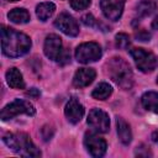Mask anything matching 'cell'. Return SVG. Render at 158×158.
I'll use <instances>...</instances> for the list:
<instances>
[{"instance_id": "5b68a950", "label": "cell", "mask_w": 158, "mask_h": 158, "mask_svg": "<svg viewBox=\"0 0 158 158\" xmlns=\"http://www.w3.org/2000/svg\"><path fill=\"white\" fill-rule=\"evenodd\" d=\"M101 54H102L101 48L95 42L81 43L75 49V58H77V60L80 62V63H84V64L100 59Z\"/></svg>"}, {"instance_id": "83f0119b", "label": "cell", "mask_w": 158, "mask_h": 158, "mask_svg": "<svg viewBox=\"0 0 158 158\" xmlns=\"http://www.w3.org/2000/svg\"><path fill=\"white\" fill-rule=\"evenodd\" d=\"M152 139H153L156 143H158V130L153 132V135H152Z\"/></svg>"}, {"instance_id": "52a82bcc", "label": "cell", "mask_w": 158, "mask_h": 158, "mask_svg": "<svg viewBox=\"0 0 158 158\" xmlns=\"http://www.w3.org/2000/svg\"><path fill=\"white\" fill-rule=\"evenodd\" d=\"M88 125L93 128V131L105 133L110 127L109 115L100 109H93L88 115Z\"/></svg>"}, {"instance_id": "7402d4cb", "label": "cell", "mask_w": 158, "mask_h": 158, "mask_svg": "<svg viewBox=\"0 0 158 158\" xmlns=\"http://www.w3.org/2000/svg\"><path fill=\"white\" fill-rule=\"evenodd\" d=\"M90 5V0H70V6L79 11V10H85Z\"/></svg>"}, {"instance_id": "2e32d148", "label": "cell", "mask_w": 158, "mask_h": 158, "mask_svg": "<svg viewBox=\"0 0 158 158\" xmlns=\"http://www.w3.org/2000/svg\"><path fill=\"white\" fill-rule=\"evenodd\" d=\"M142 105L146 110L158 114V93L147 91L142 95Z\"/></svg>"}, {"instance_id": "5bb4252c", "label": "cell", "mask_w": 158, "mask_h": 158, "mask_svg": "<svg viewBox=\"0 0 158 158\" xmlns=\"http://www.w3.org/2000/svg\"><path fill=\"white\" fill-rule=\"evenodd\" d=\"M6 81L14 89H23L25 81L22 79V74L16 68H10L6 72Z\"/></svg>"}, {"instance_id": "3957f363", "label": "cell", "mask_w": 158, "mask_h": 158, "mask_svg": "<svg viewBox=\"0 0 158 158\" xmlns=\"http://www.w3.org/2000/svg\"><path fill=\"white\" fill-rule=\"evenodd\" d=\"M4 142L14 152L23 157H38L41 152L36 148L33 142L26 133H7L4 136Z\"/></svg>"}, {"instance_id": "ffe728a7", "label": "cell", "mask_w": 158, "mask_h": 158, "mask_svg": "<svg viewBox=\"0 0 158 158\" xmlns=\"http://www.w3.org/2000/svg\"><path fill=\"white\" fill-rule=\"evenodd\" d=\"M157 5L151 0H143L137 5V15L139 16H149L154 12Z\"/></svg>"}, {"instance_id": "ba28073f", "label": "cell", "mask_w": 158, "mask_h": 158, "mask_svg": "<svg viewBox=\"0 0 158 158\" xmlns=\"http://www.w3.org/2000/svg\"><path fill=\"white\" fill-rule=\"evenodd\" d=\"M43 51H44V54H46L49 59L60 62V60L63 59V57H64L60 37L57 36V35H54V33L48 35V36L46 37V41H44Z\"/></svg>"}, {"instance_id": "603a6c76", "label": "cell", "mask_w": 158, "mask_h": 158, "mask_svg": "<svg viewBox=\"0 0 158 158\" xmlns=\"http://www.w3.org/2000/svg\"><path fill=\"white\" fill-rule=\"evenodd\" d=\"M81 22L85 25V26H94L95 23H96V20L94 19V16L91 15V14H86V15H84L83 17H81Z\"/></svg>"}, {"instance_id": "9c48e42d", "label": "cell", "mask_w": 158, "mask_h": 158, "mask_svg": "<svg viewBox=\"0 0 158 158\" xmlns=\"http://www.w3.org/2000/svg\"><path fill=\"white\" fill-rule=\"evenodd\" d=\"M84 144H85L88 152L93 157H102L105 154V152H106V148H107L106 141L102 137H100L96 133H94V132L85 133Z\"/></svg>"}, {"instance_id": "7a4b0ae2", "label": "cell", "mask_w": 158, "mask_h": 158, "mask_svg": "<svg viewBox=\"0 0 158 158\" xmlns=\"http://www.w3.org/2000/svg\"><path fill=\"white\" fill-rule=\"evenodd\" d=\"M107 72L111 79L122 89H131L133 74L130 64L120 57H114L107 62Z\"/></svg>"}, {"instance_id": "6da1fadb", "label": "cell", "mask_w": 158, "mask_h": 158, "mask_svg": "<svg viewBox=\"0 0 158 158\" xmlns=\"http://www.w3.org/2000/svg\"><path fill=\"white\" fill-rule=\"evenodd\" d=\"M1 47L4 54L7 57H20L28 52L31 48V40L21 32L2 26L1 28Z\"/></svg>"}, {"instance_id": "484cf974", "label": "cell", "mask_w": 158, "mask_h": 158, "mask_svg": "<svg viewBox=\"0 0 158 158\" xmlns=\"http://www.w3.org/2000/svg\"><path fill=\"white\" fill-rule=\"evenodd\" d=\"M26 96L32 98V99H37V98L40 96V91H38L36 88H32V89H30L28 91H26Z\"/></svg>"}, {"instance_id": "ac0fdd59", "label": "cell", "mask_w": 158, "mask_h": 158, "mask_svg": "<svg viewBox=\"0 0 158 158\" xmlns=\"http://www.w3.org/2000/svg\"><path fill=\"white\" fill-rule=\"evenodd\" d=\"M7 17L14 23H26L30 21V14L25 9H14L9 12Z\"/></svg>"}, {"instance_id": "8992f818", "label": "cell", "mask_w": 158, "mask_h": 158, "mask_svg": "<svg viewBox=\"0 0 158 158\" xmlns=\"http://www.w3.org/2000/svg\"><path fill=\"white\" fill-rule=\"evenodd\" d=\"M131 56L136 62V65L138 69H141L144 73L152 72L157 67V58L152 52H148L143 48H132Z\"/></svg>"}, {"instance_id": "7c38bea8", "label": "cell", "mask_w": 158, "mask_h": 158, "mask_svg": "<svg viewBox=\"0 0 158 158\" xmlns=\"http://www.w3.org/2000/svg\"><path fill=\"white\" fill-rule=\"evenodd\" d=\"M64 114L70 123H78L84 116V106L75 98H72L65 105Z\"/></svg>"}, {"instance_id": "cb8c5ba5", "label": "cell", "mask_w": 158, "mask_h": 158, "mask_svg": "<svg viewBox=\"0 0 158 158\" xmlns=\"http://www.w3.org/2000/svg\"><path fill=\"white\" fill-rule=\"evenodd\" d=\"M136 38L138 40V41H148L149 38H151V33H148L146 30H141V31H138V32H136Z\"/></svg>"}, {"instance_id": "30bf717a", "label": "cell", "mask_w": 158, "mask_h": 158, "mask_svg": "<svg viewBox=\"0 0 158 158\" xmlns=\"http://www.w3.org/2000/svg\"><path fill=\"white\" fill-rule=\"evenodd\" d=\"M54 26L60 30L63 33H65L67 36L74 37L79 33V26L78 22L74 20V17H72L69 14H60L56 20H54Z\"/></svg>"}, {"instance_id": "9a60e30c", "label": "cell", "mask_w": 158, "mask_h": 158, "mask_svg": "<svg viewBox=\"0 0 158 158\" xmlns=\"http://www.w3.org/2000/svg\"><path fill=\"white\" fill-rule=\"evenodd\" d=\"M116 126H117V135L120 141L123 144H128L132 139V132L130 128V125L123 120V118H117L116 120Z\"/></svg>"}, {"instance_id": "f546056e", "label": "cell", "mask_w": 158, "mask_h": 158, "mask_svg": "<svg viewBox=\"0 0 158 158\" xmlns=\"http://www.w3.org/2000/svg\"><path fill=\"white\" fill-rule=\"evenodd\" d=\"M157 83H158V79H157Z\"/></svg>"}, {"instance_id": "44dd1931", "label": "cell", "mask_w": 158, "mask_h": 158, "mask_svg": "<svg viewBox=\"0 0 158 158\" xmlns=\"http://www.w3.org/2000/svg\"><path fill=\"white\" fill-rule=\"evenodd\" d=\"M116 46L121 49H126L130 46V37L126 33L116 35Z\"/></svg>"}, {"instance_id": "4316f807", "label": "cell", "mask_w": 158, "mask_h": 158, "mask_svg": "<svg viewBox=\"0 0 158 158\" xmlns=\"http://www.w3.org/2000/svg\"><path fill=\"white\" fill-rule=\"evenodd\" d=\"M152 27H153L154 30H158V16L153 20V22H152Z\"/></svg>"}, {"instance_id": "e0dca14e", "label": "cell", "mask_w": 158, "mask_h": 158, "mask_svg": "<svg viewBox=\"0 0 158 158\" xmlns=\"http://www.w3.org/2000/svg\"><path fill=\"white\" fill-rule=\"evenodd\" d=\"M56 10V5L53 2H42L36 7V15L41 21H46L48 20Z\"/></svg>"}, {"instance_id": "277c9868", "label": "cell", "mask_w": 158, "mask_h": 158, "mask_svg": "<svg viewBox=\"0 0 158 158\" xmlns=\"http://www.w3.org/2000/svg\"><path fill=\"white\" fill-rule=\"evenodd\" d=\"M35 107L32 104H30L28 101L26 100H20V99H16L14 100L12 102L7 104L2 110H1V118L5 121V120H10L20 114H26V115H35Z\"/></svg>"}, {"instance_id": "d6986e66", "label": "cell", "mask_w": 158, "mask_h": 158, "mask_svg": "<svg viewBox=\"0 0 158 158\" xmlns=\"http://www.w3.org/2000/svg\"><path fill=\"white\" fill-rule=\"evenodd\" d=\"M112 93V88L111 85H109L107 83H100L91 93V96L96 100H105L107 99Z\"/></svg>"}, {"instance_id": "8fae6325", "label": "cell", "mask_w": 158, "mask_h": 158, "mask_svg": "<svg viewBox=\"0 0 158 158\" xmlns=\"http://www.w3.org/2000/svg\"><path fill=\"white\" fill-rule=\"evenodd\" d=\"M100 6L106 19L111 21H117L122 15L125 0H101Z\"/></svg>"}, {"instance_id": "4fadbf2b", "label": "cell", "mask_w": 158, "mask_h": 158, "mask_svg": "<svg viewBox=\"0 0 158 158\" xmlns=\"http://www.w3.org/2000/svg\"><path fill=\"white\" fill-rule=\"evenodd\" d=\"M95 70L93 68H80L75 72L74 78H73V84L77 88H84L88 86L89 84L93 83V80L95 79Z\"/></svg>"}, {"instance_id": "d4e9b609", "label": "cell", "mask_w": 158, "mask_h": 158, "mask_svg": "<svg viewBox=\"0 0 158 158\" xmlns=\"http://www.w3.org/2000/svg\"><path fill=\"white\" fill-rule=\"evenodd\" d=\"M42 136H43L44 141L51 139V137L53 136V128L49 127V126H44V127L42 128Z\"/></svg>"}, {"instance_id": "f1b7e54d", "label": "cell", "mask_w": 158, "mask_h": 158, "mask_svg": "<svg viewBox=\"0 0 158 158\" xmlns=\"http://www.w3.org/2000/svg\"><path fill=\"white\" fill-rule=\"evenodd\" d=\"M7 1H17V0H7Z\"/></svg>"}]
</instances>
